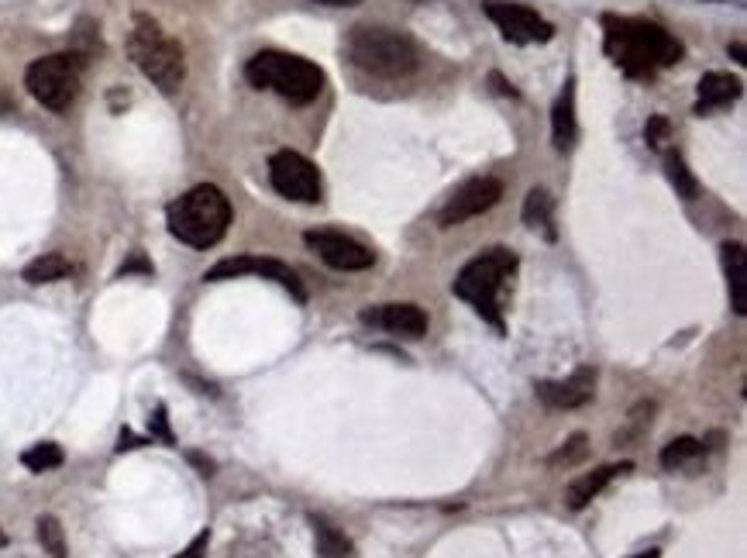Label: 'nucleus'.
Masks as SVG:
<instances>
[{
	"label": "nucleus",
	"mask_w": 747,
	"mask_h": 558,
	"mask_svg": "<svg viewBox=\"0 0 747 558\" xmlns=\"http://www.w3.org/2000/svg\"><path fill=\"white\" fill-rule=\"evenodd\" d=\"M482 11H486V18L503 31L507 42L534 45V42H551V38H555V25L544 21L538 11H531V7H524V4L489 0V4H482Z\"/></svg>",
	"instance_id": "nucleus-11"
},
{
	"label": "nucleus",
	"mask_w": 747,
	"mask_h": 558,
	"mask_svg": "<svg viewBox=\"0 0 747 558\" xmlns=\"http://www.w3.org/2000/svg\"><path fill=\"white\" fill-rule=\"evenodd\" d=\"M38 541H42V548L49 552L52 558H66V534H62V524L56 517H38Z\"/></svg>",
	"instance_id": "nucleus-26"
},
{
	"label": "nucleus",
	"mask_w": 747,
	"mask_h": 558,
	"mask_svg": "<svg viewBox=\"0 0 747 558\" xmlns=\"http://www.w3.org/2000/svg\"><path fill=\"white\" fill-rule=\"evenodd\" d=\"M152 434L155 438H162L166 445H173V431H169V424H166V407H155V414H152Z\"/></svg>",
	"instance_id": "nucleus-29"
},
{
	"label": "nucleus",
	"mask_w": 747,
	"mask_h": 558,
	"mask_svg": "<svg viewBox=\"0 0 747 558\" xmlns=\"http://www.w3.org/2000/svg\"><path fill=\"white\" fill-rule=\"evenodd\" d=\"M69 273H73V266H69V259L66 255H59V252H45V255H38L35 262H28L25 266V283H31V286H42V283H56V279H66Z\"/></svg>",
	"instance_id": "nucleus-19"
},
{
	"label": "nucleus",
	"mask_w": 747,
	"mask_h": 558,
	"mask_svg": "<svg viewBox=\"0 0 747 558\" xmlns=\"http://www.w3.org/2000/svg\"><path fill=\"white\" fill-rule=\"evenodd\" d=\"M741 97V80L730 73H706L699 80V97H696V114H710L720 107L734 104Z\"/></svg>",
	"instance_id": "nucleus-16"
},
{
	"label": "nucleus",
	"mask_w": 747,
	"mask_h": 558,
	"mask_svg": "<svg viewBox=\"0 0 747 558\" xmlns=\"http://www.w3.org/2000/svg\"><path fill=\"white\" fill-rule=\"evenodd\" d=\"M62 448L52 445V441H42V445H31L25 455H21V465L31 472H49V469H59L62 465Z\"/></svg>",
	"instance_id": "nucleus-24"
},
{
	"label": "nucleus",
	"mask_w": 747,
	"mask_h": 558,
	"mask_svg": "<svg viewBox=\"0 0 747 558\" xmlns=\"http://www.w3.org/2000/svg\"><path fill=\"white\" fill-rule=\"evenodd\" d=\"M317 534V558H355V548L345 534L338 531L334 524H328L324 517H310Z\"/></svg>",
	"instance_id": "nucleus-21"
},
{
	"label": "nucleus",
	"mask_w": 747,
	"mask_h": 558,
	"mask_svg": "<svg viewBox=\"0 0 747 558\" xmlns=\"http://www.w3.org/2000/svg\"><path fill=\"white\" fill-rule=\"evenodd\" d=\"M303 242H307L310 252H317L331 269H341V273H362V269H369L376 262L372 248L341 235V231H307Z\"/></svg>",
	"instance_id": "nucleus-12"
},
{
	"label": "nucleus",
	"mask_w": 747,
	"mask_h": 558,
	"mask_svg": "<svg viewBox=\"0 0 747 558\" xmlns=\"http://www.w3.org/2000/svg\"><path fill=\"white\" fill-rule=\"evenodd\" d=\"M551 221H555V200H551V193L544 190V186H534L524 197V224L527 228H544L548 238H555Z\"/></svg>",
	"instance_id": "nucleus-20"
},
{
	"label": "nucleus",
	"mask_w": 747,
	"mask_h": 558,
	"mask_svg": "<svg viewBox=\"0 0 747 558\" xmlns=\"http://www.w3.org/2000/svg\"><path fill=\"white\" fill-rule=\"evenodd\" d=\"M620 472H630V462H620V465H599V469L586 472V476H579V479H575V483L565 490V507H568V510L589 507V503H593L596 496L603 493L606 486H610L613 479L620 476Z\"/></svg>",
	"instance_id": "nucleus-15"
},
{
	"label": "nucleus",
	"mask_w": 747,
	"mask_h": 558,
	"mask_svg": "<svg viewBox=\"0 0 747 558\" xmlns=\"http://www.w3.org/2000/svg\"><path fill=\"white\" fill-rule=\"evenodd\" d=\"M723 269H727V283H730V304H734L737 314H747V252L744 245L727 242L723 245Z\"/></svg>",
	"instance_id": "nucleus-18"
},
{
	"label": "nucleus",
	"mask_w": 747,
	"mask_h": 558,
	"mask_svg": "<svg viewBox=\"0 0 747 558\" xmlns=\"http://www.w3.org/2000/svg\"><path fill=\"white\" fill-rule=\"evenodd\" d=\"M166 224L173 238H180L190 248H210L217 245L231 228V200L224 197L221 186L200 183L176 197L166 211Z\"/></svg>",
	"instance_id": "nucleus-3"
},
{
	"label": "nucleus",
	"mask_w": 747,
	"mask_h": 558,
	"mask_svg": "<svg viewBox=\"0 0 747 558\" xmlns=\"http://www.w3.org/2000/svg\"><path fill=\"white\" fill-rule=\"evenodd\" d=\"M131 273H152V262L145 259L142 252H135V255H131V259L121 266V273H118V276H131Z\"/></svg>",
	"instance_id": "nucleus-31"
},
{
	"label": "nucleus",
	"mask_w": 747,
	"mask_h": 558,
	"mask_svg": "<svg viewBox=\"0 0 747 558\" xmlns=\"http://www.w3.org/2000/svg\"><path fill=\"white\" fill-rule=\"evenodd\" d=\"M630 558H661V552H658V548H648V552H637V555H630Z\"/></svg>",
	"instance_id": "nucleus-35"
},
{
	"label": "nucleus",
	"mask_w": 747,
	"mask_h": 558,
	"mask_svg": "<svg viewBox=\"0 0 747 558\" xmlns=\"http://www.w3.org/2000/svg\"><path fill=\"white\" fill-rule=\"evenodd\" d=\"M644 142H648V149H668V142H672V124H668L665 114H651L648 124H644Z\"/></svg>",
	"instance_id": "nucleus-28"
},
{
	"label": "nucleus",
	"mask_w": 747,
	"mask_h": 558,
	"mask_svg": "<svg viewBox=\"0 0 747 558\" xmlns=\"http://www.w3.org/2000/svg\"><path fill=\"white\" fill-rule=\"evenodd\" d=\"M269 183L279 197L297 200V204H317L324 193L317 166L307 159V155H300L293 149H283L269 159Z\"/></svg>",
	"instance_id": "nucleus-8"
},
{
	"label": "nucleus",
	"mask_w": 747,
	"mask_h": 558,
	"mask_svg": "<svg viewBox=\"0 0 747 558\" xmlns=\"http://www.w3.org/2000/svg\"><path fill=\"white\" fill-rule=\"evenodd\" d=\"M655 410H658V403H655V400H641V403H637V407L627 414V424H624V428L613 434V441H617V445H627V441L644 438V434H648V428H651V421H655Z\"/></svg>",
	"instance_id": "nucleus-22"
},
{
	"label": "nucleus",
	"mask_w": 747,
	"mask_h": 558,
	"mask_svg": "<svg viewBox=\"0 0 747 558\" xmlns=\"http://www.w3.org/2000/svg\"><path fill=\"white\" fill-rule=\"evenodd\" d=\"M575 135H579V124H575V83L568 80L562 97L551 107V142H555L558 152H568L575 145Z\"/></svg>",
	"instance_id": "nucleus-17"
},
{
	"label": "nucleus",
	"mask_w": 747,
	"mask_h": 558,
	"mask_svg": "<svg viewBox=\"0 0 747 558\" xmlns=\"http://www.w3.org/2000/svg\"><path fill=\"white\" fill-rule=\"evenodd\" d=\"M727 52H730V56H734L737 62H741V66H747V52H744V45H741V42H730V49H727Z\"/></svg>",
	"instance_id": "nucleus-33"
},
{
	"label": "nucleus",
	"mask_w": 747,
	"mask_h": 558,
	"mask_svg": "<svg viewBox=\"0 0 747 558\" xmlns=\"http://www.w3.org/2000/svg\"><path fill=\"white\" fill-rule=\"evenodd\" d=\"M489 83H493V87L500 90L503 97H517V90H513V83H507V80H503L500 73H493V76H489Z\"/></svg>",
	"instance_id": "nucleus-32"
},
{
	"label": "nucleus",
	"mask_w": 747,
	"mask_h": 558,
	"mask_svg": "<svg viewBox=\"0 0 747 558\" xmlns=\"http://www.w3.org/2000/svg\"><path fill=\"white\" fill-rule=\"evenodd\" d=\"M696 455H703V441L675 438L661 448V465H665V469H675V465H686L689 459H696Z\"/></svg>",
	"instance_id": "nucleus-25"
},
{
	"label": "nucleus",
	"mask_w": 747,
	"mask_h": 558,
	"mask_svg": "<svg viewBox=\"0 0 747 558\" xmlns=\"http://www.w3.org/2000/svg\"><path fill=\"white\" fill-rule=\"evenodd\" d=\"M665 166H668V180H672L675 193H679L682 200H696L699 197V180L692 176V169L686 166V159H682L679 152H668Z\"/></svg>",
	"instance_id": "nucleus-23"
},
{
	"label": "nucleus",
	"mask_w": 747,
	"mask_h": 558,
	"mask_svg": "<svg viewBox=\"0 0 747 558\" xmlns=\"http://www.w3.org/2000/svg\"><path fill=\"white\" fill-rule=\"evenodd\" d=\"M513 273H517V255L510 248H489V252L476 255L472 262H465L462 273L451 283V290L469 307H476V314L486 317L496 331H503L500 293Z\"/></svg>",
	"instance_id": "nucleus-5"
},
{
	"label": "nucleus",
	"mask_w": 747,
	"mask_h": 558,
	"mask_svg": "<svg viewBox=\"0 0 747 558\" xmlns=\"http://www.w3.org/2000/svg\"><path fill=\"white\" fill-rule=\"evenodd\" d=\"M245 80L259 90H272L279 93L290 104H314L324 90V69L317 62L303 59V56H290V52H276L266 49L259 56L248 59L245 66Z\"/></svg>",
	"instance_id": "nucleus-4"
},
{
	"label": "nucleus",
	"mask_w": 747,
	"mask_h": 558,
	"mask_svg": "<svg viewBox=\"0 0 747 558\" xmlns=\"http://www.w3.org/2000/svg\"><path fill=\"white\" fill-rule=\"evenodd\" d=\"M534 393H538V400H544L555 410L586 407L596 397V369L579 366L568 379H541V383H534Z\"/></svg>",
	"instance_id": "nucleus-13"
},
{
	"label": "nucleus",
	"mask_w": 747,
	"mask_h": 558,
	"mask_svg": "<svg viewBox=\"0 0 747 558\" xmlns=\"http://www.w3.org/2000/svg\"><path fill=\"white\" fill-rule=\"evenodd\" d=\"M207 541H210V534H207V531H204V534H197V538H193L190 545H186L176 558H207Z\"/></svg>",
	"instance_id": "nucleus-30"
},
{
	"label": "nucleus",
	"mask_w": 747,
	"mask_h": 558,
	"mask_svg": "<svg viewBox=\"0 0 747 558\" xmlns=\"http://www.w3.org/2000/svg\"><path fill=\"white\" fill-rule=\"evenodd\" d=\"M314 4H324V7H359L362 0H314Z\"/></svg>",
	"instance_id": "nucleus-34"
},
{
	"label": "nucleus",
	"mask_w": 747,
	"mask_h": 558,
	"mask_svg": "<svg viewBox=\"0 0 747 558\" xmlns=\"http://www.w3.org/2000/svg\"><path fill=\"white\" fill-rule=\"evenodd\" d=\"M128 59L142 69L145 76L159 87L162 93H176L186 80V56L183 45L162 31L159 21L149 14H138L128 35Z\"/></svg>",
	"instance_id": "nucleus-6"
},
{
	"label": "nucleus",
	"mask_w": 747,
	"mask_h": 558,
	"mask_svg": "<svg viewBox=\"0 0 747 558\" xmlns=\"http://www.w3.org/2000/svg\"><path fill=\"white\" fill-rule=\"evenodd\" d=\"M500 197H503V180H496V176H476V180L462 183L451 193L448 204L438 214V224L441 228H458V224L472 221V217L493 211L500 204Z\"/></svg>",
	"instance_id": "nucleus-9"
},
{
	"label": "nucleus",
	"mask_w": 747,
	"mask_h": 558,
	"mask_svg": "<svg viewBox=\"0 0 747 558\" xmlns=\"http://www.w3.org/2000/svg\"><path fill=\"white\" fill-rule=\"evenodd\" d=\"M345 56L355 69L376 80H407L420 69L417 42L400 28L386 25H359L352 28L345 42Z\"/></svg>",
	"instance_id": "nucleus-2"
},
{
	"label": "nucleus",
	"mask_w": 747,
	"mask_h": 558,
	"mask_svg": "<svg viewBox=\"0 0 747 558\" xmlns=\"http://www.w3.org/2000/svg\"><path fill=\"white\" fill-rule=\"evenodd\" d=\"M365 324H376V328L389 331V335L400 338H424L427 335V314L417 304H383L362 310Z\"/></svg>",
	"instance_id": "nucleus-14"
},
{
	"label": "nucleus",
	"mask_w": 747,
	"mask_h": 558,
	"mask_svg": "<svg viewBox=\"0 0 747 558\" xmlns=\"http://www.w3.org/2000/svg\"><path fill=\"white\" fill-rule=\"evenodd\" d=\"M4 545H7V534H4V531H0V548H4Z\"/></svg>",
	"instance_id": "nucleus-36"
},
{
	"label": "nucleus",
	"mask_w": 747,
	"mask_h": 558,
	"mask_svg": "<svg viewBox=\"0 0 747 558\" xmlns=\"http://www.w3.org/2000/svg\"><path fill=\"white\" fill-rule=\"evenodd\" d=\"M238 276H262V279H272V283H279L283 290H290L293 297L307 300V290H303V283L297 279L286 262L279 259H262V255H235V259H221L217 266L207 269V283H221V279H238Z\"/></svg>",
	"instance_id": "nucleus-10"
},
{
	"label": "nucleus",
	"mask_w": 747,
	"mask_h": 558,
	"mask_svg": "<svg viewBox=\"0 0 747 558\" xmlns=\"http://www.w3.org/2000/svg\"><path fill=\"white\" fill-rule=\"evenodd\" d=\"M586 452H589V438H586V434H572V438H568L555 455H548V465H555V469H562V465H565V469H568V465H575V462L586 459Z\"/></svg>",
	"instance_id": "nucleus-27"
},
{
	"label": "nucleus",
	"mask_w": 747,
	"mask_h": 558,
	"mask_svg": "<svg viewBox=\"0 0 747 558\" xmlns=\"http://www.w3.org/2000/svg\"><path fill=\"white\" fill-rule=\"evenodd\" d=\"M80 73H83V56L76 52H59V56H42L28 66L25 87L31 97L49 111H66L80 93Z\"/></svg>",
	"instance_id": "nucleus-7"
},
{
	"label": "nucleus",
	"mask_w": 747,
	"mask_h": 558,
	"mask_svg": "<svg viewBox=\"0 0 747 558\" xmlns=\"http://www.w3.org/2000/svg\"><path fill=\"white\" fill-rule=\"evenodd\" d=\"M606 56L617 62L634 80H651L658 69L675 66L682 59V42L665 28L644 18H617L606 14Z\"/></svg>",
	"instance_id": "nucleus-1"
}]
</instances>
